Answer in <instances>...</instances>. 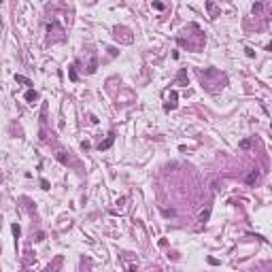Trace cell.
<instances>
[{
  "mask_svg": "<svg viewBox=\"0 0 272 272\" xmlns=\"http://www.w3.org/2000/svg\"><path fill=\"white\" fill-rule=\"evenodd\" d=\"M177 107V92H174V89H172V92H170V98H168V104H166V111H170V108H174Z\"/></svg>",
  "mask_w": 272,
  "mask_h": 272,
  "instance_id": "1",
  "label": "cell"
},
{
  "mask_svg": "<svg viewBox=\"0 0 272 272\" xmlns=\"http://www.w3.org/2000/svg\"><path fill=\"white\" fill-rule=\"evenodd\" d=\"M113 141H115V134H108V136H107V141L98 145V149H100V151H104V149H108V147L113 145Z\"/></svg>",
  "mask_w": 272,
  "mask_h": 272,
  "instance_id": "2",
  "label": "cell"
},
{
  "mask_svg": "<svg viewBox=\"0 0 272 272\" xmlns=\"http://www.w3.org/2000/svg\"><path fill=\"white\" fill-rule=\"evenodd\" d=\"M257 179H260V172H257V170H251V172L247 174V183H249V185H255Z\"/></svg>",
  "mask_w": 272,
  "mask_h": 272,
  "instance_id": "3",
  "label": "cell"
},
{
  "mask_svg": "<svg viewBox=\"0 0 272 272\" xmlns=\"http://www.w3.org/2000/svg\"><path fill=\"white\" fill-rule=\"evenodd\" d=\"M26 100H28L30 104H34L36 100H38V94H36L34 89H28V92H26Z\"/></svg>",
  "mask_w": 272,
  "mask_h": 272,
  "instance_id": "4",
  "label": "cell"
},
{
  "mask_svg": "<svg viewBox=\"0 0 272 272\" xmlns=\"http://www.w3.org/2000/svg\"><path fill=\"white\" fill-rule=\"evenodd\" d=\"M15 81H17V83H24V85H28V87L32 89V81H30V79H26V77H21V74H15Z\"/></svg>",
  "mask_w": 272,
  "mask_h": 272,
  "instance_id": "5",
  "label": "cell"
},
{
  "mask_svg": "<svg viewBox=\"0 0 272 272\" xmlns=\"http://www.w3.org/2000/svg\"><path fill=\"white\" fill-rule=\"evenodd\" d=\"M177 83H187V70H185V68L177 74Z\"/></svg>",
  "mask_w": 272,
  "mask_h": 272,
  "instance_id": "6",
  "label": "cell"
},
{
  "mask_svg": "<svg viewBox=\"0 0 272 272\" xmlns=\"http://www.w3.org/2000/svg\"><path fill=\"white\" fill-rule=\"evenodd\" d=\"M11 232H13V236H15V242H17V238H19V234H21V227L17 223H13L11 225Z\"/></svg>",
  "mask_w": 272,
  "mask_h": 272,
  "instance_id": "7",
  "label": "cell"
},
{
  "mask_svg": "<svg viewBox=\"0 0 272 272\" xmlns=\"http://www.w3.org/2000/svg\"><path fill=\"white\" fill-rule=\"evenodd\" d=\"M206 9H208V11L213 13V17H217V7H215L213 2H206Z\"/></svg>",
  "mask_w": 272,
  "mask_h": 272,
  "instance_id": "8",
  "label": "cell"
},
{
  "mask_svg": "<svg viewBox=\"0 0 272 272\" xmlns=\"http://www.w3.org/2000/svg\"><path fill=\"white\" fill-rule=\"evenodd\" d=\"M208 215H211V208L202 211V213H200V221H206V219H208Z\"/></svg>",
  "mask_w": 272,
  "mask_h": 272,
  "instance_id": "9",
  "label": "cell"
},
{
  "mask_svg": "<svg viewBox=\"0 0 272 272\" xmlns=\"http://www.w3.org/2000/svg\"><path fill=\"white\" fill-rule=\"evenodd\" d=\"M58 160L62 162V164H66L68 160H66V155H64V151H58Z\"/></svg>",
  "mask_w": 272,
  "mask_h": 272,
  "instance_id": "10",
  "label": "cell"
},
{
  "mask_svg": "<svg viewBox=\"0 0 272 272\" xmlns=\"http://www.w3.org/2000/svg\"><path fill=\"white\" fill-rule=\"evenodd\" d=\"M89 72H96V58H92V62H89Z\"/></svg>",
  "mask_w": 272,
  "mask_h": 272,
  "instance_id": "11",
  "label": "cell"
},
{
  "mask_svg": "<svg viewBox=\"0 0 272 272\" xmlns=\"http://www.w3.org/2000/svg\"><path fill=\"white\" fill-rule=\"evenodd\" d=\"M153 9H157V11H164V4H162V2H153Z\"/></svg>",
  "mask_w": 272,
  "mask_h": 272,
  "instance_id": "12",
  "label": "cell"
},
{
  "mask_svg": "<svg viewBox=\"0 0 272 272\" xmlns=\"http://www.w3.org/2000/svg\"><path fill=\"white\" fill-rule=\"evenodd\" d=\"M41 185H43V189H49V181L47 179H41Z\"/></svg>",
  "mask_w": 272,
  "mask_h": 272,
  "instance_id": "13",
  "label": "cell"
},
{
  "mask_svg": "<svg viewBox=\"0 0 272 272\" xmlns=\"http://www.w3.org/2000/svg\"><path fill=\"white\" fill-rule=\"evenodd\" d=\"M245 51H247V55H249V58H253V55H255V51H253V49H251V47H247V49H245Z\"/></svg>",
  "mask_w": 272,
  "mask_h": 272,
  "instance_id": "14",
  "label": "cell"
},
{
  "mask_svg": "<svg viewBox=\"0 0 272 272\" xmlns=\"http://www.w3.org/2000/svg\"><path fill=\"white\" fill-rule=\"evenodd\" d=\"M261 11V4L257 2V4H253V13H260Z\"/></svg>",
  "mask_w": 272,
  "mask_h": 272,
  "instance_id": "15",
  "label": "cell"
},
{
  "mask_svg": "<svg viewBox=\"0 0 272 272\" xmlns=\"http://www.w3.org/2000/svg\"><path fill=\"white\" fill-rule=\"evenodd\" d=\"M249 145H251V142H249V141H247V138H245V141H242V142H240V147H242V149H247V147H249Z\"/></svg>",
  "mask_w": 272,
  "mask_h": 272,
  "instance_id": "16",
  "label": "cell"
}]
</instances>
